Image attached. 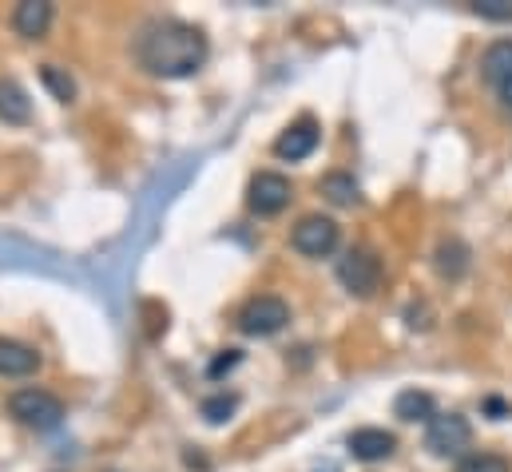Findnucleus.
Returning a JSON list of instances; mask_svg holds the SVG:
<instances>
[{
	"label": "nucleus",
	"instance_id": "f257e3e1",
	"mask_svg": "<svg viewBox=\"0 0 512 472\" xmlns=\"http://www.w3.org/2000/svg\"><path fill=\"white\" fill-rule=\"evenodd\" d=\"M207 56H211V44H207L203 28L175 20V16H155L135 36L139 68L159 80H187L207 64Z\"/></svg>",
	"mask_w": 512,
	"mask_h": 472
},
{
	"label": "nucleus",
	"instance_id": "f03ea898",
	"mask_svg": "<svg viewBox=\"0 0 512 472\" xmlns=\"http://www.w3.org/2000/svg\"><path fill=\"white\" fill-rule=\"evenodd\" d=\"M8 413H12L24 429H36V433H52V429H60V421H64L60 397L48 393V389H36V385L16 389V393L8 397Z\"/></svg>",
	"mask_w": 512,
	"mask_h": 472
},
{
	"label": "nucleus",
	"instance_id": "7ed1b4c3",
	"mask_svg": "<svg viewBox=\"0 0 512 472\" xmlns=\"http://www.w3.org/2000/svg\"><path fill=\"white\" fill-rule=\"evenodd\" d=\"M385 270H382V258L366 246H354L338 258V282L354 294V298H374L378 286H382Z\"/></svg>",
	"mask_w": 512,
	"mask_h": 472
},
{
	"label": "nucleus",
	"instance_id": "20e7f679",
	"mask_svg": "<svg viewBox=\"0 0 512 472\" xmlns=\"http://www.w3.org/2000/svg\"><path fill=\"white\" fill-rule=\"evenodd\" d=\"M290 322V306L278 294H258L239 310V330L247 338H274L278 330H286Z\"/></svg>",
	"mask_w": 512,
	"mask_h": 472
},
{
	"label": "nucleus",
	"instance_id": "39448f33",
	"mask_svg": "<svg viewBox=\"0 0 512 472\" xmlns=\"http://www.w3.org/2000/svg\"><path fill=\"white\" fill-rule=\"evenodd\" d=\"M469 441H473V429H469V421L461 413H437L429 421V429H425V449L433 457H445V461L449 457H465Z\"/></svg>",
	"mask_w": 512,
	"mask_h": 472
},
{
	"label": "nucleus",
	"instance_id": "423d86ee",
	"mask_svg": "<svg viewBox=\"0 0 512 472\" xmlns=\"http://www.w3.org/2000/svg\"><path fill=\"white\" fill-rule=\"evenodd\" d=\"M290 199H294V187H290V179L278 175V171H258L255 179H251V187H247V207L255 211L258 219L282 215V211L290 207Z\"/></svg>",
	"mask_w": 512,
	"mask_h": 472
},
{
	"label": "nucleus",
	"instance_id": "0eeeda50",
	"mask_svg": "<svg viewBox=\"0 0 512 472\" xmlns=\"http://www.w3.org/2000/svg\"><path fill=\"white\" fill-rule=\"evenodd\" d=\"M338 238H342V231H338V223L330 215H306L290 231V246L298 254H306V258H326V254L338 250Z\"/></svg>",
	"mask_w": 512,
	"mask_h": 472
},
{
	"label": "nucleus",
	"instance_id": "6e6552de",
	"mask_svg": "<svg viewBox=\"0 0 512 472\" xmlns=\"http://www.w3.org/2000/svg\"><path fill=\"white\" fill-rule=\"evenodd\" d=\"M318 143H322L318 119L302 116V119H294V123L274 139V155L286 159V163H302V159H310V155L318 151Z\"/></svg>",
	"mask_w": 512,
	"mask_h": 472
},
{
	"label": "nucleus",
	"instance_id": "1a4fd4ad",
	"mask_svg": "<svg viewBox=\"0 0 512 472\" xmlns=\"http://www.w3.org/2000/svg\"><path fill=\"white\" fill-rule=\"evenodd\" d=\"M346 445H350V457H354V461H362V465H378V461H389V457H393L397 437L370 425V429H354Z\"/></svg>",
	"mask_w": 512,
	"mask_h": 472
},
{
	"label": "nucleus",
	"instance_id": "9d476101",
	"mask_svg": "<svg viewBox=\"0 0 512 472\" xmlns=\"http://www.w3.org/2000/svg\"><path fill=\"white\" fill-rule=\"evenodd\" d=\"M52 16H56V8L48 0H24L12 8V32L24 40H40L52 28Z\"/></svg>",
	"mask_w": 512,
	"mask_h": 472
},
{
	"label": "nucleus",
	"instance_id": "9b49d317",
	"mask_svg": "<svg viewBox=\"0 0 512 472\" xmlns=\"http://www.w3.org/2000/svg\"><path fill=\"white\" fill-rule=\"evenodd\" d=\"M40 369V354L16 338H0V377H32Z\"/></svg>",
	"mask_w": 512,
	"mask_h": 472
},
{
	"label": "nucleus",
	"instance_id": "f8f14e48",
	"mask_svg": "<svg viewBox=\"0 0 512 472\" xmlns=\"http://www.w3.org/2000/svg\"><path fill=\"white\" fill-rule=\"evenodd\" d=\"M393 417L405 421V425H413V421H425L429 425L437 417V409H433V397L425 389H401L397 401H393Z\"/></svg>",
	"mask_w": 512,
	"mask_h": 472
},
{
	"label": "nucleus",
	"instance_id": "ddd939ff",
	"mask_svg": "<svg viewBox=\"0 0 512 472\" xmlns=\"http://www.w3.org/2000/svg\"><path fill=\"white\" fill-rule=\"evenodd\" d=\"M469 246L461 242V238H445L441 246H437V254H433V266H437V274L441 278H449V282H457L465 270H469Z\"/></svg>",
	"mask_w": 512,
	"mask_h": 472
},
{
	"label": "nucleus",
	"instance_id": "4468645a",
	"mask_svg": "<svg viewBox=\"0 0 512 472\" xmlns=\"http://www.w3.org/2000/svg\"><path fill=\"white\" fill-rule=\"evenodd\" d=\"M0 119L12 123V127L32 119V100L16 80H0Z\"/></svg>",
	"mask_w": 512,
	"mask_h": 472
},
{
	"label": "nucleus",
	"instance_id": "2eb2a0df",
	"mask_svg": "<svg viewBox=\"0 0 512 472\" xmlns=\"http://www.w3.org/2000/svg\"><path fill=\"white\" fill-rule=\"evenodd\" d=\"M318 191L326 195L330 207H358V203H362V191H358L354 175H346V171H330Z\"/></svg>",
	"mask_w": 512,
	"mask_h": 472
},
{
	"label": "nucleus",
	"instance_id": "dca6fc26",
	"mask_svg": "<svg viewBox=\"0 0 512 472\" xmlns=\"http://www.w3.org/2000/svg\"><path fill=\"white\" fill-rule=\"evenodd\" d=\"M481 76H485L493 88H501V84L509 80L512 76V40H497V44H489V48H485Z\"/></svg>",
	"mask_w": 512,
	"mask_h": 472
},
{
	"label": "nucleus",
	"instance_id": "f3484780",
	"mask_svg": "<svg viewBox=\"0 0 512 472\" xmlns=\"http://www.w3.org/2000/svg\"><path fill=\"white\" fill-rule=\"evenodd\" d=\"M235 409H239V397H235V393H215V397H207V401L199 405V413L207 417V425H223V421H231Z\"/></svg>",
	"mask_w": 512,
	"mask_h": 472
},
{
	"label": "nucleus",
	"instance_id": "a211bd4d",
	"mask_svg": "<svg viewBox=\"0 0 512 472\" xmlns=\"http://www.w3.org/2000/svg\"><path fill=\"white\" fill-rule=\"evenodd\" d=\"M40 80L48 84V92H52L60 104H72V100H76V84H72V76L60 72L56 64H44V68H40Z\"/></svg>",
	"mask_w": 512,
	"mask_h": 472
},
{
	"label": "nucleus",
	"instance_id": "6ab92c4d",
	"mask_svg": "<svg viewBox=\"0 0 512 472\" xmlns=\"http://www.w3.org/2000/svg\"><path fill=\"white\" fill-rule=\"evenodd\" d=\"M457 472H512V465L501 453H465L457 461Z\"/></svg>",
	"mask_w": 512,
	"mask_h": 472
},
{
	"label": "nucleus",
	"instance_id": "aec40b11",
	"mask_svg": "<svg viewBox=\"0 0 512 472\" xmlns=\"http://www.w3.org/2000/svg\"><path fill=\"white\" fill-rule=\"evenodd\" d=\"M473 12L481 20H497V24H512V4L509 0H477Z\"/></svg>",
	"mask_w": 512,
	"mask_h": 472
},
{
	"label": "nucleus",
	"instance_id": "412c9836",
	"mask_svg": "<svg viewBox=\"0 0 512 472\" xmlns=\"http://www.w3.org/2000/svg\"><path fill=\"white\" fill-rule=\"evenodd\" d=\"M239 361H243V354H239V350H227L223 357H215V361H211V369H207V373H211V377H223V373H231Z\"/></svg>",
	"mask_w": 512,
	"mask_h": 472
},
{
	"label": "nucleus",
	"instance_id": "4be33fe9",
	"mask_svg": "<svg viewBox=\"0 0 512 472\" xmlns=\"http://www.w3.org/2000/svg\"><path fill=\"white\" fill-rule=\"evenodd\" d=\"M485 409L493 413V421H501V417H509V405H505V401H497V397H489V401H485Z\"/></svg>",
	"mask_w": 512,
	"mask_h": 472
},
{
	"label": "nucleus",
	"instance_id": "5701e85b",
	"mask_svg": "<svg viewBox=\"0 0 512 472\" xmlns=\"http://www.w3.org/2000/svg\"><path fill=\"white\" fill-rule=\"evenodd\" d=\"M497 96L505 100V108H509V112H512V76H509V80H505V84H501V88H497Z\"/></svg>",
	"mask_w": 512,
	"mask_h": 472
}]
</instances>
